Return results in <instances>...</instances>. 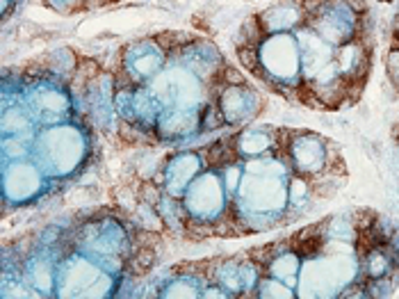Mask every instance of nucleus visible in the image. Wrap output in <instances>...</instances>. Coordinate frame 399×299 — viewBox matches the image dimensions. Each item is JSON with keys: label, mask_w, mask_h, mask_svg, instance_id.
I'll return each mask as SVG.
<instances>
[{"label": "nucleus", "mask_w": 399, "mask_h": 299, "mask_svg": "<svg viewBox=\"0 0 399 299\" xmlns=\"http://www.w3.org/2000/svg\"><path fill=\"white\" fill-rule=\"evenodd\" d=\"M344 3H347V7L353 12V14H365V12H370L365 0H344Z\"/></svg>", "instance_id": "1"}, {"label": "nucleus", "mask_w": 399, "mask_h": 299, "mask_svg": "<svg viewBox=\"0 0 399 299\" xmlns=\"http://www.w3.org/2000/svg\"><path fill=\"white\" fill-rule=\"evenodd\" d=\"M379 3H392V0H379Z\"/></svg>", "instance_id": "2"}]
</instances>
